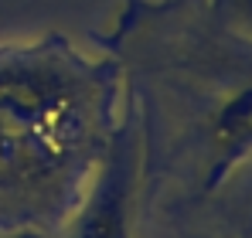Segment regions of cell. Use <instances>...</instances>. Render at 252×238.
Listing matches in <instances>:
<instances>
[{
	"label": "cell",
	"instance_id": "1",
	"mask_svg": "<svg viewBox=\"0 0 252 238\" xmlns=\"http://www.w3.org/2000/svg\"><path fill=\"white\" fill-rule=\"evenodd\" d=\"M92 41L123 79L140 238H181L252 163V0H123Z\"/></svg>",
	"mask_w": 252,
	"mask_h": 238
},
{
	"label": "cell",
	"instance_id": "3",
	"mask_svg": "<svg viewBox=\"0 0 252 238\" xmlns=\"http://www.w3.org/2000/svg\"><path fill=\"white\" fill-rule=\"evenodd\" d=\"M55 238H140V198H136V143L129 116L106 160L99 180L75 211V218Z\"/></svg>",
	"mask_w": 252,
	"mask_h": 238
},
{
	"label": "cell",
	"instance_id": "4",
	"mask_svg": "<svg viewBox=\"0 0 252 238\" xmlns=\"http://www.w3.org/2000/svg\"><path fill=\"white\" fill-rule=\"evenodd\" d=\"M184 238H205V235H184Z\"/></svg>",
	"mask_w": 252,
	"mask_h": 238
},
{
	"label": "cell",
	"instance_id": "2",
	"mask_svg": "<svg viewBox=\"0 0 252 238\" xmlns=\"http://www.w3.org/2000/svg\"><path fill=\"white\" fill-rule=\"evenodd\" d=\"M123 122V79L102 48L62 31L0 44V238L58 235Z\"/></svg>",
	"mask_w": 252,
	"mask_h": 238
}]
</instances>
